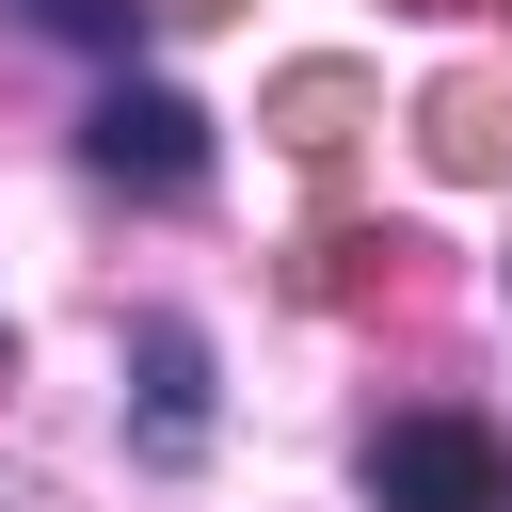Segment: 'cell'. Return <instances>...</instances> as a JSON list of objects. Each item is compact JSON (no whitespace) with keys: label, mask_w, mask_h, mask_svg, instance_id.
Listing matches in <instances>:
<instances>
[{"label":"cell","mask_w":512,"mask_h":512,"mask_svg":"<svg viewBox=\"0 0 512 512\" xmlns=\"http://www.w3.org/2000/svg\"><path fill=\"white\" fill-rule=\"evenodd\" d=\"M368 496L384 512H512V448L464 416V400H416L368 432Z\"/></svg>","instance_id":"obj_1"},{"label":"cell","mask_w":512,"mask_h":512,"mask_svg":"<svg viewBox=\"0 0 512 512\" xmlns=\"http://www.w3.org/2000/svg\"><path fill=\"white\" fill-rule=\"evenodd\" d=\"M192 448H208V336L144 320V464H192Z\"/></svg>","instance_id":"obj_3"},{"label":"cell","mask_w":512,"mask_h":512,"mask_svg":"<svg viewBox=\"0 0 512 512\" xmlns=\"http://www.w3.org/2000/svg\"><path fill=\"white\" fill-rule=\"evenodd\" d=\"M432 160L448 176H496V80H448L432 96Z\"/></svg>","instance_id":"obj_5"},{"label":"cell","mask_w":512,"mask_h":512,"mask_svg":"<svg viewBox=\"0 0 512 512\" xmlns=\"http://www.w3.org/2000/svg\"><path fill=\"white\" fill-rule=\"evenodd\" d=\"M32 32H64V48H128L144 0H32Z\"/></svg>","instance_id":"obj_6"},{"label":"cell","mask_w":512,"mask_h":512,"mask_svg":"<svg viewBox=\"0 0 512 512\" xmlns=\"http://www.w3.org/2000/svg\"><path fill=\"white\" fill-rule=\"evenodd\" d=\"M80 144H96V176H128V192H192V176H208V112L160 96V80H112Z\"/></svg>","instance_id":"obj_2"},{"label":"cell","mask_w":512,"mask_h":512,"mask_svg":"<svg viewBox=\"0 0 512 512\" xmlns=\"http://www.w3.org/2000/svg\"><path fill=\"white\" fill-rule=\"evenodd\" d=\"M272 112H288V144H304V160H336V144H352V112H368V80H352V64H288V80H272Z\"/></svg>","instance_id":"obj_4"}]
</instances>
